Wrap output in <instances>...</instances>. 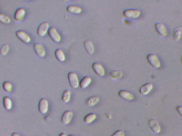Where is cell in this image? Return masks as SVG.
<instances>
[{
  "label": "cell",
  "instance_id": "cell-1",
  "mask_svg": "<svg viewBox=\"0 0 182 136\" xmlns=\"http://www.w3.org/2000/svg\"><path fill=\"white\" fill-rule=\"evenodd\" d=\"M68 79L71 86L73 88H77L79 86V82L77 74L70 72L68 74Z\"/></svg>",
  "mask_w": 182,
  "mask_h": 136
},
{
  "label": "cell",
  "instance_id": "cell-2",
  "mask_svg": "<svg viewBox=\"0 0 182 136\" xmlns=\"http://www.w3.org/2000/svg\"><path fill=\"white\" fill-rule=\"evenodd\" d=\"M147 59L150 64L153 67L158 69L160 67V63L159 59L155 54H151L148 55Z\"/></svg>",
  "mask_w": 182,
  "mask_h": 136
},
{
  "label": "cell",
  "instance_id": "cell-3",
  "mask_svg": "<svg viewBox=\"0 0 182 136\" xmlns=\"http://www.w3.org/2000/svg\"><path fill=\"white\" fill-rule=\"evenodd\" d=\"M48 35L55 42H58L60 41L61 36L55 28L54 27H51L48 30Z\"/></svg>",
  "mask_w": 182,
  "mask_h": 136
},
{
  "label": "cell",
  "instance_id": "cell-4",
  "mask_svg": "<svg viewBox=\"0 0 182 136\" xmlns=\"http://www.w3.org/2000/svg\"><path fill=\"white\" fill-rule=\"evenodd\" d=\"M124 14L127 18L134 19L138 18L140 15V12L137 10L128 9L124 11Z\"/></svg>",
  "mask_w": 182,
  "mask_h": 136
},
{
  "label": "cell",
  "instance_id": "cell-5",
  "mask_svg": "<svg viewBox=\"0 0 182 136\" xmlns=\"http://www.w3.org/2000/svg\"><path fill=\"white\" fill-rule=\"evenodd\" d=\"M16 35L19 39L25 43H28L31 41L30 37L24 31L22 30L16 31Z\"/></svg>",
  "mask_w": 182,
  "mask_h": 136
},
{
  "label": "cell",
  "instance_id": "cell-6",
  "mask_svg": "<svg viewBox=\"0 0 182 136\" xmlns=\"http://www.w3.org/2000/svg\"><path fill=\"white\" fill-rule=\"evenodd\" d=\"M48 27L49 24L48 22H42L38 27L37 31L38 35L40 37H43L47 33Z\"/></svg>",
  "mask_w": 182,
  "mask_h": 136
},
{
  "label": "cell",
  "instance_id": "cell-7",
  "mask_svg": "<svg viewBox=\"0 0 182 136\" xmlns=\"http://www.w3.org/2000/svg\"><path fill=\"white\" fill-rule=\"evenodd\" d=\"M48 104L47 100L42 98L40 100L39 104V112L42 114H45L48 110Z\"/></svg>",
  "mask_w": 182,
  "mask_h": 136
},
{
  "label": "cell",
  "instance_id": "cell-8",
  "mask_svg": "<svg viewBox=\"0 0 182 136\" xmlns=\"http://www.w3.org/2000/svg\"><path fill=\"white\" fill-rule=\"evenodd\" d=\"M33 48L38 56L40 57H42L45 56L46 54L45 49L41 44L36 42L34 44Z\"/></svg>",
  "mask_w": 182,
  "mask_h": 136
},
{
  "label": "cell",
  "instance_id": "cell-9",
  "mask_svg": "<svg viewBox=\"0 0 182 136\" xmlns=\"http://www.w3.org/2000/svg\"><path fill=\"white\" fill-rule=\"evenodd\" d=\"M93 69L96 73L100 76H104L105 71L104 68L100 64L95 63L92 65Z\"/></svg>",
  "mask_w": 182,
  "mask_h": 136
},
{
  "label": "cell",
  "instance_id": "cell-10",
  "mask_svg": "<svg viewBox=\"0 0 182 136\" xmlns=\"http://www.w3.org/2000/svg\"><path fill=\"white\" fill-rule=\"evenodd\" d=\"M73 117V113L71 110H67L63 114L62 118V122L63 124L67 125L71 122Z\"/></svg>",
  "mask_w": 182,
  "mask_h": 136
},
{
  "label": "cell",
  "instance_id": "cell-11",
  "mask_svg": "<svg viewBox=\"0 0 182 136\" xmlns=\"http://www.w3.org/2000/svg\"><path fill=\"white\" fill-rule=\"evenodd\" d=\"M155 27L157 32L163 37H165L168 34V31L166 27L162 23H156Z\"/></svg>",
  "mask_w": 182,
  "mask_h": 136
},
{
  "label": "cell",
  "instance_id": "cell-12",
  "mask_svg": "<svg viewBox=\"0 0 182 136\" xmlns=\"http://www.w3.org/2000/svg\"><path fill=\"white\" fill-rule=\"evenodd\" d=\"M149 124L152 131L154 133H158L160 131V127L157 121L155 120H151L149 121Z\"/></svg>",
  "mask_w": 182,
  "mask_h": 136
},
{
  "label": "cell",
  "instance_id": "cell-13",
  "mask_svg": "<svg viewBox=\"0 0 182 136\" xmlns=\"http://www.w3.org/2000/svg\"><path fill=\"white\" fill-rule=\"evenodd\" d=\"M118 95L122 99L126 100H131L134 98V96L132 93L124 90H120L118 93Z\"/></svg>",
  "mask_w": 182,
  "mask_h": 136
},
{
  "label": "cell",
  "instance_id": "cell-14",
  "mask_svg": "<svg viewBox=\"0 0 182 136\" xmlns=\"http://www.w3.org/2000/svg\"><path fill=\"white\" fill-rule=\"evenodd\" d=\"M25 14V11L24 8H19L16 10L15 14V19L18 22L22 21L24 18Z\"/></svg>",
  "mask_w": 182,
  "mask_h": 136
},
{
  "label": "cell",
  "instance_id": "cell-15",
  "mask_svg": "<svg viewBox=\"0 0 182 136\" xmlns=\"http://www.w3.org/2000/svg\"><path fill=\"white\" fill-rule=\"evenodd\" d=\"M152 88H153V85L152 84L150 83H147L141 87L139 90V92L141 94L147 95L151 91Z\"/></svg>",
  "mask_w": 182,
  "mask_h": 136
},
{
  "label": "cell",
  "instance_id": "cell-16",
  "mask_svg": "<svg viewBox=\"0 0 182 136\" xmlns=\"http://www.w3.org/2000/svg\"><path fill=\"white\" fill-rule=\"evenodd\" d=\"M99 101V97L97 96H92L88 98L86 101V106L91 107L96 105Z\"/></svg>",
  "mask_w": 182,
  "mask_h": 136
},
{
  "label": "cell",
  "instance_id": "cell-17",
  "mask_svg": "<svg viewBox=\"0 0 182 136\" xmlns=\"http://www.w3.org/2000/svg\"><path fill=\"white\" fill-rule=\"evenodd\" d=\"M84 46L86 52L89 54H92L94 52V48L92 42L89 40H86L84 42Z\"/></svg>",
  "mask_w": 182,
  "mask_h": 136
},
{
  "label": "cell",
  "instance_id": "cell-18",
  "mask_svg": "<svg viewBox=\"0 0 182 136\" xmlns=\"http://www.w3.org/2000/svg\"><path fill=\"white\" fill-rule=\"evenodd\" d=\"M68 12L71 14H78L82 11L81 8L77 5H70L67 6Z\"/></svg>",
  "mask_w": 182,
  "mask_h": 136
},
{
  "label": "cell",
  "instance_id": "cell-19",
  "mask_svg": "<svg viewBox=\"0 0 182 136\" xmlns=\"http://www.w3.org/2000/svg\"><path fill=\"white\" fill-rule=\"evenodd\" d=\"M91 82V79L90 77L88 76H85L80 82V88L82 89L86 88L90 84Z\"/></svg>",
  "mask_w": 182,
  "mask_h": 136
},
{
  "label": "cell",
  "instance_id": "cell-20",
  "mask_svg": "<svg viewBox=\"0 0 182 136\" xmlns=\"http://www.w3.org/2000/svg\"><path fill=\"white\" fill-rule=\"evenodd\" d=\"M55 55L59 61L63 62L65 60V56L64 53L60 49H57L55 52Z\"/></svg>",
  "mask_w": 182,
  "mask_h": 136
},
{
  "label": "cell",
  "instance_id": "cell-21",
  "mask_svg": "<svg viewBox=\"0 0 182 136\" xmlns=\"http://www.w3.org/2000/svg\"><path fill=\"white\" fill-rule=\"evenodd\" d=\"M182 29L180 27H177L175 29L173 32V38L176 41H179L181 37Z\"/></svg>",
  "mask_w": 182,
  "mask_h": 136
},
{
  "label": "cell",
  "instance_id": "cell-22",
  "mask_svg": "<svg viewBox=\"0 0 182 136\" xmlns=\"http://www.w3.org/2000/svg\"><path fill=\"white\" fill-rule=\"evenodd\" d=\"M71 93L69 89L65 90L63 93L62 99L63 102L67 103L70 100L71 98Z\"/></svg>",
  "mask_w": 182,
  "mask_h": 136
},
{
  "label": "cell",
  "instance_id": "cell-23",
  "mask_svg": "<svg viewBox=\"0 0 182 136\" xmlns=\"http://www.w3.org/2000/svg\"><path fill=\"white\" fill-rule=\"evenodd\" d=\"M3 103L4 107L6 110H9L11 109L12 107V101L9 97H4Z\"/></svg>",
  "mask_w": 182,
  "mask_h": 136
},
{
  "label": "cell",
  "instance_id": "cell-24",
  "mask_svg": "<svg viewBox=\"0 0 182 136\" xmlns=\"http://www.w3.org/2000/svg\"><path fill=\"white\" fill-rule=\"evenodd\" d=\"M96 118V114L93 113H90L86 115L84 118L85 123L86 124H89L92 123Z\"/></svg>",
  "mask_w": 182,
  "mask_h": 136
},
{
  "label": "cell",
  "instance_id": "cell-25",
  "mask_svg": "<svg viewBox=\"0 0 182 136\" xmlns=\"http://www.w3.org/2000/svg\"><path fill=\"white\" fill-rule=\"evenodd\" d=\"M3 87L4 90L8 93H11L12 90V84L9 82L6 81L4 82Z\"/></svg>",
  "mask_w": 182,
  "mask_h": 136
},
{
  "label": "cell",
  "instance_id": "cell-26",
  "mask_svg": "<svg viewBox=\"0 0 182 136\" xmlns=\"http://www.w3.org/2000/svg\"><path fill=\"white\" fill-rule=\"evenodd\" d=\"M111 77L114 79H118L122 77V73L120 71H112L110 74Z\"/></svg>",
  "mask_w": 182,
  "mask_h": 136
},
{
  "label": "cell",
  "instance_id": "cell-27",
  "mask_svg": "<svg viewBox=\"0 0 182 136\" xmlns=\"http://www.w3.org/2000/svg\"><path fill=\"white\" fill-rule=\"evenodd\" d=\"M0 21L2 22L7 24L10 22V19L9 17L1 13H0Z\"/></svg>",
  "mask_w": 182,
  "mask_h": 136
},
{
  "label": "cell",
  "instance_id": "cell-28",
  "mask_svg": "<svg viewBox=\"0 0 182 136\" xmlns=\"http://www.w3.org/2000/svg\"><path fill=\"white\" fill-rule=\"evenodd\" d=\"M9 46L8 44H5L2 46L1 49V54L2 56H5L8 54L9 50Z\"/></svg>",
  "mask_w": 182,
  "mask_h": 136
},
{
  "label": "cell",
  "instance_id": "cell-29",
  "mask_svg": "<svg viewBox=\"0 0 182 136\" xmlns=\"http://www.w3.org/2000/svg\"><path fill=\"white\" fill-rule=\"evenodd\" d=\"M124 132L122 130H118L115 132L111 136H124Z\"/></svg>",
  "mask_w": 182,
  "mask_h": 136
},
{
  "label": "cell",
  "instance_id": "cell-30",
  "mask_svg": "<svg viewBox=\"0 0 182 136\" xmlns=\"http://www.w3.org/2000/svg\"><path fill=\"white\" fill-rule=\"evenodd\" d=\"M177 108L178 112L179 113V114H180V115L182 117V106H178Z\"/></svg>",
  "mask_w": 182,
  "mask_h": 136
},
{
  "label": "cell",
  "instance_id": "cell-31",
  "mask_svg": "<svg viewBox=\"0 0 182 136\" xmlns=\"http://www.w3.org/2000/svg\"><path fill=\"white\" fill-rule=\"evenodd\" d=\"M12 136H22L19 134L16 133H14L12 134Z\"/></svg>",
  "mask_w": 182,
  "mask_h": 136
},
{
  "label": "cell",
  "instance_id": "cell-32",
  "mask_svg": "<svg viewBox=\"0 0 182 136\" xmlns=\"http://www.w3.org/2000/svg\"><path fill=\"white\" fill-rule=\"evenodd\" d=\"M59 136H67L66 134L65 133H62L60 134Z\"/></svg>",
  "mask_w": 182,
  "mask_h": 136
},
{
  "label": "cell",
  "instance_id": "cell-33",
  "mask_svg": "<svg viewBox=\"0 0 182 136\" xmlns=\"http://www.w3.org/2000/svg\"><path fill=\"white\" fill-rule=\"evenodd\" d=\"M69 136H75V135H74L72 134V135H70Z\"/></svg>",
  "mask_w": 182,
  "mask_h": 136
},
{
  "label": "cell",
  "instance_id": "cell-34",
  "mask_svg": "<svg viewBox=\"0 0 182 136\" xmlns=\"http://www.w3.org/2000/svg\"></svg>",
  "mask_w": 182,
  "mask_h": 136
}]
</instances>
